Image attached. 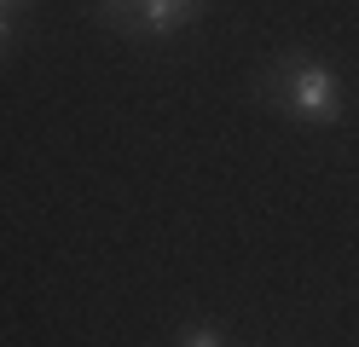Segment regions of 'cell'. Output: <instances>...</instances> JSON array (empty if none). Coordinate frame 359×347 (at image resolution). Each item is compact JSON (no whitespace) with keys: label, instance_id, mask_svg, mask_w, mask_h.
Here are the masks:
<instances>
[{"label":"cell","instance_id":"cell-3","mask_svg":"<svg viewBox=\"0 0 359 347\" xmlns=\"http://www.w3.org/2000/svg\"><path fill=\"white\" fill-rule=\"evenodd\" d=\"M180 347H226V336L209 324H191V330H180Z\"/></svg>","mask_w":359,"mask_h":347},{"label":"cell","instance_id":"cell-4","mask_svg":"<svg viewBox=\"0 0 359 347\" xmlns=\"http://www.w3.org/2000/svg\"><path fill=\"white\" fill-rule=\"evenodd\" d=\"M12 35H18V29H12V12H0V53L12 46Z\"/></svg>","mask_w":359,"mask_h":347},{"label":"cell","instance_id":"cell-1","mask_svg":"<svg viewBox=\"0 0 359 347\" xmlns=\"http://www.w3.org/2000/svg\"><path fill=\"white\" fill-rule=\"evenodd\" d=\"M261 99L273 104L278 116L302 122V128H330L336 116H342V81H336L330 64L290 53V58H278L261 76Z\"/></svg>","mask_w":359,"mask_h":347},{"label":"cell","instance_id":"cell-5","mask_svg":"<svg viewBox=\"0 0 359 347\" xmlns=\"http://www.w3.org/2000/svg\"><path fill=\"white\" fill-rule=\"evenodd\" d=\"M18 6H29V0H0V12H18Z\"/></svg>","mask_w":359,"mask_h":347},{"label":"cell","instance_id":"cell-2","mask_svg":"<svg viewBox=\"0 0 359 347\" xmlns=\"http://www.w3.org/2000/svg\"><path fill=\"white\" fill-rule=\"evenodd\" d=\"M104 23L116 29H145V35H174L203 12V0H104Z\"/></svg>","mask_w":359,"mask_h":347}]
</instances>
